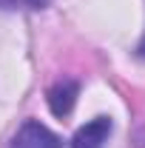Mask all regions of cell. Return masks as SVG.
I'll list each match as a JSON object with an SVG mask.
<instances>
[{
    "label": "cell",
    "mask_w": 145,
    "mask_h": 148,
    "mask_svg": "<svg viewBox=\"0 0 145 148\" xmlns=\"http://www.w3.org/2000/svg\"><path fill=\"white\" fill-rule=\"evenodd\" d=\"M77 94H80V83L77 80H57L49 91V108L54 117H68L77 103Z\"/></svg>",
    "instance_id": "cell-3"
},
{
    "label": "cell",
    "mask_w": 145,
    "mask_h": 148,
    "mask_svg": "<svg viewBox=\"0 0 145 148\" xmlns=\"http://www.w3.org/2000/svg\"><path fill=\"white\" fill-rule=\"evenodd\" d=\"M26 3H29L31 9H46V6H49L51 0H26Z\"/></svg>",
    "instance_id": "cell-4"
},
{
    "label": "cell",
    "mask_w": 145,
    "mask_h": 148,
    "mask_svg": "<svg viewBox=\"0 0 145 148\" xmlns=\"http://www.w3.org/2000/svg\"><path fill=\"white\" fill-rule=\"evenodd\" d=\"M9 148H63V140L37 120H26L12 137Z\"/></svg>",
    "instance_id": "cell-1"
},
{
    "label": "cell",
    "mask_w": 145,
    "mask_h": 148,
    "mask_svg": "<svg viewBox=\"0 0 145 148\" xmlns=\"http://www.w3.org/2000/svg\"><path fill=\"white\" fill-rule=\"evenodd\" d=\"M111 128H114V123L108 117H94L91 123H85L71 137V148H105V143L111 137Z\"/></svg>",
    "instance_id": "cell-2"
},
{
    "label": "cell",
    "mask_w": 145,
    "mask_h": 148,
    "mask_svg": "<svg viewBox=\"0 0 145 148\" xmlns=\"http://www.w3.org/2000/svg\"><path fill=\"white\" fill-rule=\"evenodd\" d=\"M14 6H17V0H0V9H3V12H12Z\"/></svg>",
    "instance_id": "cell-5"
},
{
    "label": "cell",
    "mask_w": 145,
    "mask_h": 148,
    "mask_svg": "<svg viewBox=\"0 0 145 148\" xmlns=\"http://www.w3.org/2000/svg\"><path fill=\"white\" fill-rule=\"evenodd\" d=\"M137 54H140V57H142V60H145V37H142V40H140V49H137Z\"/></svg>",
    "instance_id": "cell-6"
}]
</instances>
